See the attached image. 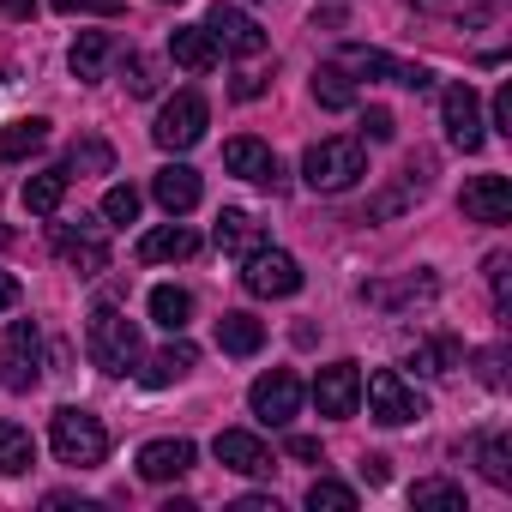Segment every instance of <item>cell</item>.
Masks as SVG:
<instances>
[{
	"label": "cell",
	"instance_id": "obj_40",
	"mask_svg": "<svg viewBox=\"0 0 512 512\" xmlns=\"http://www.w3.org/2000/svg\"><path fill=\"white\" fill-rule=\"evenodd\" d=\"M61 13H91V19H121V7L115 0H55Z\"/></svg>",
	"mask_w": 512,
	"mask_h": 512
},
{
	"label": "cell",
	"instance_id": "obj_38",
	"mask_svg": "<svg viewBox=\"0 0 512 512\" xmlns=\"http://www.w3.org/2000/svg\"><path fill=\"white\" fill-rule=\"evenodd\" d=\"M127 91H133V97H151V91H157V67H151L145 55L127 61Z\"/></svg>",
	"mask_w": 512,
	"mask_h": 512
},
{
	"label": "cell",
	"instance_id": "obj_34",
	"mask_svg": "<svg viewBox=\"0 0 512 512\" xmlns=\"http://www.w3.org/2000/svg\"><path fill=\"white\" fill-rule=\"evenodd\" d=\"M410 506H440V512H464V488L458 482H416L410 488Z\"/></svg>",
	"mask_w": 512,
	"mask_h": 512
},
{
	"label": "cell",
	"instance_id": "obj_22",
	"mask_svg": "<svg viewBox=\"0 0 512 512\" xmlns=\"http://www.w3.org/2000/svg\"><path fill=\"white\" fill-rule=\"evenodd\" d=\"M109 61H115V37L109 31H79V43H73V55H67V67H73V79H103L109 73Z\"/></svg>",
	"mask_w": 512,
	"mask_h": 512
},
{
	"label": "cell",
	"instance_id": "obj_44",
	"mask_svg": "<svg viewBox=\"0 0 512 512\" xmlns=\"http://www.w3.org/2000/svg\"><path fill=\"white\" fill-rule=\"evenodd\" d=\"M19 296H25V290H19V278H13V272H0V314L19 308Z\"/></svg>",
	"mask_w": 512,
	"mask_h": 512
},
{
	"label": "cell",
	"instance_id": "obj_8",
	"mask_svg": "<svg viewBox=\"0 0 512 512\" xmlns=\"http://www.w3.org/2000/svg\"><path fill=\"white\" fill-rule=\"evenodd\" d=\"M205 127H211V109H205V97H199V91H175V97L163 103V115H157L151 139H157L163 151H193V145L205 139Z\"/></svg>",
	"mask_w": 512,
	"mask_h": 512
},
{
	"label": "cell",
	"instance_id": "obj_31",
	"mask_svg": "<svg viewBox=\"0 0 512 512\" xmlns=\"http://www.w3.org/2000/svg\"><path fill=\"white\" fill-rule=\"evenodd\" d=\"M115 169V151H109V139H73V151H67V181L73 175H109Z\"/></svg>",
	"mask_w": 512,
	"mask_h": 512
},
{
	"label": "cell",
	"instance_id": "obj_36",
	"mask_svg": "<svg viewBox=\"0 0 512 512\" xmlns=\"http://www.w3.org/2000/svg\"><path fill=\"white\" fill-rule=\"evenodd\" d=\"M103 217H109L115 229L139 223V187H109V193H103Z\"/></svg>",
	"mask_w": 512,
	"mask_h": 512
},
{
	"label": "cell",
	"instance_id": "obj_7",
	"mask_svg": "<svg viewBox=\"0 0 512 512\" xmlns=\"http://www.w3.org/2000/svg\"><path fill=\"white\" fill-rule=\"evenodd\" d=\"M103 229H109V223H97V217H79V229H73V223H55L49 241H55V253H61V266H73L79 278L109 272V241H103Z\"/></svg>",
	"mask_w": 512,
	"mask_h": 512
},
{
	"label": "cell",
	"instance_id": "obj_2",
	"mask_svg": "<svg viewBox=\"0 0 512 512\" xmlns=\"http://www.w3.org/2000/svg\"><path fill=\"white\" fill-rule=\"evenodd\" d=\"M49 446H55L61 464L97 470V464L109 458V428H103V416H91V410H79V404H61V410L49 416Z\"/></svg>",
	"mask_w": 512,
	"mask_h": 512
},
{
	"label": "cell",
	"instance_id": "obj_21",
	"mask_svg": "<svg viewBox=\"0 0 512 512\" xmlns=\"http://www.w3.org/2000/svg\"><path fill=\"white\" fill-rule=\"evenodd\" d=\"M217 247L229 260H247L253 247H266V223L247 217V211H217Z\"/></svg>",
	"mask_w": 512,
	"mask_h": 512
},
{
	"label": "cell",
	"instance_id": "obj_10",
	"mask_svg": "<svg viewBox=\"0 0 512 512\" xmlns=\"http://www.w3.org/2000/svg\"><path fill=\"white\" fill-rule=\"evenodd\" d=\"M440 121H446V139H452L464 157L482 151L488 127H482V97H476L470 85H446V97H440Z\"/></svg>",
	"mask_w": 512,
	"mask_h": 512
},
{
	"label": "cell",
	"instance_id": "obj_1",
	"mask_svg": "<svg viewBox=\"0 0 512 512\" xmlns=\"http://www.w3.org/2000/svg\"><path fill=\"white\" fill-rule=\"evenodd\" d=\"M85 356L103 368V374H133L139 362H145V344H139V326L121 314V308H91V320H85Z\"/></svg>",
	"mask_w": 512,
	"mask_h": 512
},
{
	"label": "cell",
	"instance_id": "obj_18",
	"mask_svg": "<svg viewBox=\"0 0 512 512\" xmlns=\"http://www.w3.org/2000/svg\"><path fill=\"white\" fill-rule=\"evenodd\" d=\"M193 440H151V446H139V476L145 482H175V476H187L193 470Z\"/></svg>",
	"mask_w": 512,
	"mask_h": 512
},
{
	"label": "cell",
	"instance_id": "obj_37",
	"mask_svg": "<svg viewBox=\"0 0 512 512\" xmlns=\"http://www.w3.org/2000/svg\"><path fill=\"white\" fill-rule=\"evenodd\" d=\"M506 272H512V260H506V253H494V260H488V290H494V308H500V314L512 308V284H506Z\"/></svg>",
	"mask_w": 512,
	"mask_h": 512
},
{
	"label": "cell",
	"instance_id": "obj_13",
	"mask_svg": "<svg viewBox=\"0 0 512 512\" xmlns=\"http://www.w3.org/2000/svg\"><path fill=\"white\" fill-rule=\"evenodd\" d=\"M223 169L253 181V187H266V193H284V169H278L272 145H260V139H229L223 145Z\"/></svg>",
	"mask_w": 512,
	"mask_h": 512
},
{
	"label": "cell",
	"instance_id": "obj_42",
	"mask_svg": "<svg viewBox=\"0 0 512 512\" xmlns=\"http://www.w3.org/2000/svg\"><path fill=\"white\" fill-rule=\"evenodd\" d=\"M284 452H290V458H302V464H320V440H314V434H290V440H284Z\"/></svg>",
	"mask_w": 512,
	"mask_h": 512
},
{
	"label": "cell",
	"instance_id": "obj_9",
	"mask_svg": "<svg viewBox=\"0 0 512 512\" xmlns=\"http://www.w3.org/2000/svg\"><path fill=\"white\" fill-rule=\"evenodd\" d=\"M247 410L260 416L266 428H290V416L302 410V380L290 374V368H272V374H260L247 386Z\"/></svg>",
	"mask_w": 512,
	"mask_h": 512
},
{
	"label": "cell",
	"instance_id": "obj_17",
	"mask_svg": "<svg viewBox=\"0 0 512 512\" xmlns=\"http://www.w3.org/2000/svg\"><path fill=\"white\" fill-rule=\"evenodd\" d=\"M151 199H157L169 217H187V211L199 205V169H187V163H163V169L151 175Z\"/></svg>",
	"mask_w": 512,
	"mask_h": 512
},
{
	"label": "cell",
	"instance_id": "obj_6",
	"mask_svg": "<svg viewBox=\"0 0 512 512\" xmlns=\"http://www.w3.org/2000/svg\"><path fill=\"white\" fill-rule=\"evenodd\" d=\"M241 284H247V296H266V302H278V296H296L302 290V266L290 260L284 247H253L247 260H241Z\"/></svg>",
	"mask_w": 512,
	"mask_h": 512
},
{
	"label": "cell",
	"instance_id": "obj_20",
	"mask_svg": "<svg viewBox=\"0 0 512 512\" xmlns=\"http://www.w3.org/2000/svg\"><path fill=\"white\" fill-rule=\"evenodd\" d=\"M169 55H175V67H187V73H211L223 49L211 43L205 25H175V31H169Z\"/></svg>",
	"mask_w": 512,
	"mask_h": 512
},
{
	"label": "cell",
	"instance_id": "obj_15",
	"mask_svg": "<svg viewBox=\"0 0 512 512\" xmlns=\"http://www.w3.org/2000/svg\"><path fill=\"white\" fill-rule=\"evenodd\" d=\"M314 404H320V416H356V404H362V368L356 362H332V368H320V380H314Z\"/></svg>",
	"mask_w": 512,
	"mask_h": 512
},
{
	"label": "cell",
	"instance_id": "obj_30",
	"mask_svg": "<svg viewBox=\"0 0 512 512\" xmlns=\"http://www.w3.org/2000/svg\"><path fill=\"white\" fill-rule=\"evenodd\" d=\"M151 320H157L163 332H187V320H193V296L175 290V284H157V290H151Z\"/></svg>",
	"mask_w": 512,
	"mask_h": 512
},
{
	"label": "cell",
	"instance_id": "obj_19",
	"mask_svg": "<svg viewBox=\"0 0 512 512\" xmlns=\"http://www.w3.org/2000/svg\"><path fill=\"white\" fill-rule=\"evenodd\" d=\"M199 253V235L187 229V223H163V229H151L145 241H139V260L145 266H169V260H193Z\"/></svg>",
	"mask_w": 512,
	"mask_h": 512
},
{
	"label": "cell",
	"instance_id": "obj_4",
	"mask_svg": "<svg viewBox=\"0 0 512 512\" xmlns=\"http://www.w3.org/2000/svg\"><path fill=\"white\" fill-rule=\"evenodd\" d=\"M368 416L386 422V428H404V422H422L428 416V398L398 368H374L368 374Z\"/></svg>",
	"mask_w": 512,
	"mask_h": 512
},
{
	"label": "cell",
	"instance_id": "obj_48",
	"mask_svg": "<svg viewBox=\"0 0 512 512\" xmlns=\"http://www.w3.org/2000/svg\"><path fill=\"white\" fill-rule=\"evenodd\" d=\"M7 13H13V19H31V13H37V0H7Z\"/></svg>",
	"mask_w": 512,
	"mask_h": 512
},
{
	"label": "cell",
	"instance_id": "obj_46",
	"mask_svg": "<svg viewBox=\"0 0 512 512\" xmlns=\"http://www.w3.org/2000/svg\"><path fill=\"white\" fill-rule=\"evenodd\" d=\"M482 380H488V386H500V356H494V350L482 356Z\"/></svg>",
	"mask_w": 512,
	"mask_h": 512
},
{
	"label": "cell",
	"instance_id": "obj_23",
	"mask_svg": "<svg viewBox=\"0 0 512 512\" xmlns=\"http://www.w3.org/2000/svg\"><path fill=\"white\" fill-rule=\"evenodd\" d=\"M434 272H416V278H404V284H362V302H374V308H410V302H434Z\"/></svg>",
	"mask_w": 512,
	"mask_h": 512
},
{
	"label": "cell",
	"instance_id": "obj_39",
	"mask_svg": "<svg viewBox=\"0 0 512 512\" xmlns=\"http://www.w3.org/2000/svg\"><path fill=\"white\" fill-rule=\"evenodd\" d=\"M362 133H368L374 145H386V139L398 133V121H392V109H368V115H362Z\"/></svg>",
	"mask_w": 512,
	"mask_h": 512
},
{
	"label": "cell",
	"instance_id": "obj_29",
	"mask_svg": "<svg viewBox=\"0 0 512 512\" xmlns=\"http://www.w3.org/2000/svg\"><path fill=\"white\" fill-rule=\"evenodd\" d=\"M43 145H49V121H43V115L13 121L7 133H0V163H19V157H31V151H43Z\"/></svg>",
	"mask_w": 512,
	"mask_h": 512
},
{
	"label": "cell",
	"instance_id": "obj_28",
	"mask_svg": "<svg viewBox=\"0 0 512 512\" xmlns=\"http://www.w3.org/2000/svg\"><path fill=\"white\" fill-rule=\"evenodd\" d=\"M314 103L332 109V115H338V109H356V79H350L338 61H332V67H314Z\"/></svg>",
	"mask_w": 512,
	"mask_h": 512
},
{
	"label": "cell",
	"instance_id": "obj_26",
	"mask_svg": "<svg viewBox=\"0 0 512 512\" xmlns=\"http://www.w3.org/2000/svg\"><path fill=\"white\" fill-rule=\"evenodd\" d=\"M404 362H410L416 374H452V368L464 362V350H458V338H416Z\"/></svg>",
	"mask_w": 512,
	"mask_h": 512
},
{
	"label": "cell",
	"instance_id": "obj_12",
	"mask_svg": "<svg viewBox=\"0 0 512 512\" xmlns=\"http://www.w3.org/2000/svg\"><path fill=\"white\" fill-rule=\"evenodd\" d=\"M205 31H211V43H217V49H229V55H241V61L266 55V31L253 25L241 7H229V0H217V7L205 13Z\"/></svg>",
	"mask_w": 512,
	"mask_h": 512
},
{
	"label": "cell",
	"instance_id": "obj_24",
	"mask_svg": "<svg viewBox=\"0 0 512 512\" xmlns=\"http://www.w3.org/2000/svg\"><path fill=\"white\" fill-rule=\"evenodd\" d=\"M199 368V350L187 344V338H175V344H163L151 362H145V386H175V380H187Z\"/></svg>",
	"mask_w": 512,
	"mask_h": 512
},
{
	"label": "cell",
	"instance_id": "obj_41",
	"mask_svg": "<svg viewBox=\"0 0 512 512\" xmlns=\"http://www.w3.org/2000/svg\"><path fill=\"white\" fill-rule=\"evenodd\" d=\"M494 133H506V139H512V85H500V91H494Z\"/></svg>",
	"mask_w": 512,
	"mask_h": 512
},
{
	"label": "cell",
	"instance_id": "obj_27",
	"mask_svg": "<svg viewBox=\"0 0 512 512\" xmlns=\"http://www.w3.org/2000/svg\"><path fill=\"white\" fill-rule=\"evenodd\" d=\"M37 464V440L19 422H0V476H25Z\"/></svg>",
	"mask_w": 512,
	"mask_h": 512
},
{
	"label": "cell",
	"instance_id": "obj_32",
	"mask_svg": "<svg viewBox=\"0 0 512 512\" xmlns=\"http://www.w3.org/2000/svg\"><path fill=\"white\" fill-rule=\"evenodd\" d=\"M61 199H67V169H49V175H31V181H25V211L55 217Z\"/></svg>",
	"mask_w": 512,
	"mask_h": 512
},
{
	"label": "cell",
	"instance_id": "obj_45",
	"mask_svg": "<svg viewBox=\"0 0 512 512\" xmlns=\"http://www.w3.org/2000/svg\"><path fill=\"white\" fill-rule=\"evenodd\" d=\"M235 512H278V500H266V494H247V500H235Z\"/></svg>",
	"mask_w": 512,
	"mask_h": 512
},
{
	"label": "cell",
	"instance_id": "obj_14",
	"mask_svg": "<svg viewBox=\"0 0 512 512\" xmlns=\"http://www.w3.org/2000/svg\"><path fill=\"white\" fill-rule=\"evenodd\" d=\"M211 452H217V464L223 470H235V476H272V446L260 440V434H247V428H223L217 440H211Z\"/></svg>",
	"mask_w": 512,
	"mask_h": 512
},
{
	"label": "cell",
	"instance_id": "obj_5",
	"mask_svg": "<svg viewBox=\"0 0 512 512\" xmlns=\"http://www.w3.org/2000/svg\"><path fill=\"white\" fill-rule=\"evenodd\" d=\"M43 380V338L31 320H13L0 332V386L7 392H31Z\"/></svg>",
	"mask_w": 512,
	"mask_h": 512
},
{
	"label": "cell",
	"instance_id": "obj_11",
	"mask_svg": "<svg viewBox=\"0 0 512 512\" xmlns=\"http://www.w3.org/2000/svg\"><path fill=\"white\" fill-rule=\"evenodd\" d=\"M338 67H344V73H356V79L404 85V91H428V85H434V73H428V67H416V61H392V55H380V49H344V55H338Z\"/></svg>",
	"mask_w": 512,
	"mask_h": 512
},
{
	"label": "cell",
	"instance_id": "obj_43",
	"mask_svg": "<svg viewBox=\"0 0 512 512\" xmlns=\"http://www.w3.org/2000/svg\"><path fill=\"white\" fill-rule=\"evenodd\" d=\"M356 470H362V482H374V488H380V482H386V476H392V470H386V458H380V452H368V458H362V464H356Z\"/></svg>",
	"mask_w": 512,
	"mask_h": 512
},
{
	"label": "cell",
	"instance_id": "obj_33",
	"mask_svg": "<svg viewBox=\"0 0 512 512\" xmlns=\"http://www.w3.org/2000/svg\"><path fill=\"white\" fill-rule=\"evenodd\" d=\"M482 476L494 482V488H512V446H506V434H482Z\"/></svg>",
	"mask_w": 512,
	"mask_h": 512
},
{
	"label": "cell",
	"instance_id": "obj_35",
	"mask_svg": "<svg viewBox=\"0 0 512 512\" xmlns=\"http://www.w3.org/2000/svg\"><path fill=\"white\" fill-rule=\"evenodd\" d=\"M308 506H314V512H356V488H344V482L320 476V482L308 488Z\"/></svg>",
	"mask_w": 512,
	"mask_h": 512
},
{
	"label": "cell",
	"instance_id": "obj_16",
	"mask_svg": "<svg viewBox=\"0 0 512 512\" xmlns=\"http://www.w3.org/2000/svg\"><path fill=\"white\" fill-rule=\"evenodd\" d=\"M464 217L470 223H512V181L506 175H476L464 181Z\"/></svg>",
	"mask_w": 512,
	"mask_h": 512
},
{
	"label": "cell",
	"instance_id": "obj_25",
	"mask_svg": "<svg viewBox=\"0 0 512 512\" xmlns=\"http://www.w3.org/2000/svg\"><path fill=\"white\" fill-rule=\"evenodd\" d=\"M260 344H266V326L253 320V314H223L217 320V350H229V356H260Z\"/></svg>",
	"mask_w": 512,
	"mask_h": 512
},
{
	"label": "cell",
	"instance_id": "obj_3",
	"mask_svg": "<svg viewBox=\"0 0 512 512\" xmlns=\"http://www.w3.org/2000/svg\"><path fill=\"white\" fill-rule=\"evenodd\" d=\"M362 175H368L362 139H320V145H308V157H302V181H308L314 193H344V187H356Z\"/></svg>",
	"mask_w": 512,
	"mask_h": 512
},
{
	"label": "cell",
	"instance_id": "obj_47",
	"mask_svg": "<svg viewBox=\"0 0 512 512\" xmlns=\"http://www.w3.org/2000/svg\"><path fill=\"white\" fill-rule=\"evenodd\" d=\"M422 7H476V13H488V0H422Z\"/></svg>",
	"mask_w": 512,
	"mask_h": 512
}]
</instances>
